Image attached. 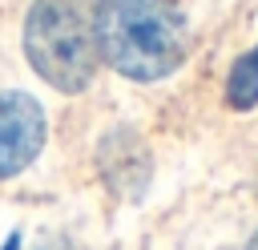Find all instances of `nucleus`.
I'll return each mask as SVG.
<instances>
[{
  "mask_svg": "<svg viewBox=\"0 0 258 250\" xmlns=\"http://www.w3.org/2000/svg\"><path fill=\"white\" fill-rule=\"evenodd\" d=\"M93 32L101 60L137 85L165 81L189 52V20L181 0H97Z\"/></svg>",
  "mask_w": 258,
  "mask_h": 250,
  "instance_id": "obj_1",
  "label": "nucleus"
},
{
  "mask_svg": "<svg viewBox=\"0 0 258 250\" xmlns=\"http://www.w3.org/2000/svg\"><path fill=\"white\" fill-rule=\"evenodd\" d=\"M24 56L44 85L60 93L89 89L101 65L93 0H32L24 16Z\"/></svg>",
  "mask_w": 258,
  "mask_h": 250,
  "instance_id": "obj_2",
  "label": "nucleus"
},
{
  "mask_svg": "<svg viewBox=\"0 0 258 250\" xmlns=\"http://www.w3.org/2000/svg\"><path fill=\"white\" fill-rule=\"evenodd\" d=\"M44 133H48V121L36 97L20 89L0 93V181L24 173L40 157Z\"/></svg>",
  "mask_w": 258,
  "mask_h": 250,
  "instance_id": "obj_3",
  "label": "nucleus"
},
{
  "mask_svg": "<svg viewBox=\"0 0 258 250\" xmlns=\"http://www.w3.org/2000/svg\"><path fill=\"white\" fill-rule=\"evenodd\" d=\"M226 101H230V109H254L258 105V44L234 60V69L226 77Z\"/></svg>",
  "mask_w": 258,
  "mask_h": 250,
  "instance_id": "obj_4",
  "label": "nucleus"
},
{
  "mask_svg": "<svg viewBox=\"0 0 258 250\" xmlns=\"http://www.w3.org/2000/svg\"><path fill=\"white\" fill-rule=\"evenodd\" d=\"M246 250H258V230H254V238H250V246Z\"/></svg>",
  "mask_w": 258,
  "mask_h": 250,
  "instance_id": "obj_5",
  "label": "nucleus"
},
{
  "mask_svg": "<svg viewBox=\"0 0 258 250\" xmlns=\"http://www.w3.org/2000/svg\"><path fill=\"white\" fill-rule=\"evenodd\" d=\"M36 250H64V246H36Z\"/></svg>",
  "mask_w": 258,
  "mask_h": 250,
  "instance_id": "obj_6",
  "label": "nucleus"
}]
</instances>
